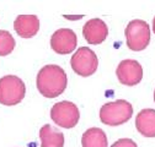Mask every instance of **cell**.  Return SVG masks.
<instances>
[{"instance_id": "2", "label": "cell", "mask_w": 155, "mask_h": 147, "mask_svg": "<svg viewBox=\"0 0 155 147\" xmlns=\"http://www.w3.org/2000/svg\"><path fill=\"white\" fill-rule=\"evenodd\" d=\"M133 108L129 102L120 99L116 102H107L100 109V119L104 124L110 126H117L124 124L130 119Z\"/></svg>"}, {"instance_id": "13", "label": "cell", "mask_w": 155, "mask_h": 147, "mask_svg": "<svg viewBox=\"0 0 155 147\" xmlns=\"http://www.w3.org/2000/svg\"><path fill=\"white\" fill-rule=\"evenodd\" d=\"M83 147H107V136L100 127H90L83 134Z\"/></svg>"}, {"instance_id": "12", "label": "cell", "mask_w": 155, "mask_h": 147, "mask_svg": "<svg viewBox=\"0 0 155 147\" xmlns=\"http://www.w3.org/2000/svg\"><path fill=\"white\" fill-rule=\"evenodd\" d=\"M41 147H63L64 146V135L58 131L55 127L49 124H46L40 130Z\"/></svg>"}, {"instance_id": "5", "label": "cell", "mask_w": 155, "mask_h": 147, "mask_svg": "<svg viewBox=\"0 0 155 147\" xmlns=\"http://www.w3.org/2000/svg\"><path fill=\"white\" fill-rule=\"evenodd\" d=\"M70 65L74 72H76L78 75L87 77V76H91L97 70L99 59L95 52L91 50L89 47H81L71 57Z\"/></svg>"}, {"instance_id": "6", "label": "cell", "mask_w": 155, "mask_h": 147, "mask_svg": "<svg viewBox=\"0 0 155 147\" xmlns=\"http://www.w3.org/2000/svg\"><path fill=\"white\" fill-rule=\"evenodd\" d=\"M51 118L58 126H62L64 129H71L79 121L80 113L74 103L69 101H63L55 103L52 107Z\"/></svg>"}, {"instance_id": "9", "label": "cell", "mask_w": 155, "mask_h": 147, "mask_svg": "<svg viewBox=\"0 0 155 147\" xmlns=\"http://www.w3.org/2000/svg\"><path fill=\"white\" fill-rule=\"evenodd\" d=\"M83 34L87 43L100 44L106 39L108 34V27L100 18H91L84 25Z\"/></svg>"}, {"instance_id": "17", "label": "cell", "mask_w": 155, "mask_h": 147, "mask_svg": "<svg viewBox=\"0 0 155 147\" xmlns=\"http://www.w3.org/2000/svg\"><path fill=\"white\" fill-rule=\"evenodd\" d=\"M153 32L155 33V17H154V21H153Z\"/></svg>"}, {"instance_id": "7", "label": "cell", "mask_w": 155, "mask_h": 147, "mask_svg": "<svg viewBox=\"0 0 155 147\" xmlns=\"http://www.w3.org/2000/svg\"><path fill=\"white\" fill-rule=\"evenodd\" d=\"M116 74L121 83L126 86H135L143 79V67L137 60L126 59L118 64Z\"/></svg>"}, {"instance_id": "18", "label": "cell", "mask_w": 155, "mask_h": 147, "mask_svg": "<svg viewBox=\"0 0 155 147\" xmlns=\"http://www.w3.org/2000/svg\"><path fill=\"white\" fill-rule=\"evenodd\" d=\"M154 102H155V91H154Z\"/></svg>"}, {"instance_id": "16", "label": "cell", "mask_w": 155, "mask_h": 147, "mask_svg": "<svg viewBox=\"0 0 155 147\" xmlns=\"http://www.w3.org/2000/svg\"><path fill=\"white\" fill-rule=\"evenodd\" d=\"M64 17L69 18V20H78V18H83V15H79V16H68V15H65Z\"/></svg>"}, {"instance_id": "1", "label": "cell", "mask_w": 155, "mask_h": 147, "mask_svg": "<svg viewBox=\"0 0 155 147\" xmlns=\"http://www.w3.org/2000/svg\"><path fill=\"white\" fill-rule=\"evenodd\" d=\"M67 74L59 65H46L37 74V88L47 98L61 96L67 88Z\"/></svg>"}, {"instance_id": "8", "label": "cell", "mask_w": 155, "mask_h": 147, "mask_svg": "<svg viewBox=\"0 0 155 147\" xmlns=\"http://www.w3.org/2000/svg\"><path fill=\"white\" fill-rule=\"evenodd\" d=\"M76 34L70 28H59L51 37V47L58 54H69L76 48Z\"/></svg>"}, {"instance_id": "11", "label": "cell", "mask_w": 155, "mask_h": 147, "mask_svg": "<svg viewBox=\"0 0 155 147\" xmlns=\"http://www.w3.org/2000/svg\"><path fill=\"white\" fill-rule=\"evenodd\" d=\"M137 130L145 137H155V110L143 109L135 118Z\"/></svg>"}, {"instance_id": "14", "label": "cell", "mask_w": 155, "mask_h": 147, "mask_svg": "<svg viewBox=\"0 0 155 147\" xmlns=\"http://www.w3.org/2000/svg\"><path fill=\"white\" fill-rule=\"evenodd\" d=\"M15 48V39L10 32L0 30V57L10 54Z\"/></svg>"}, {"instance_id": "3", "label": "cell", "mask_w": 155, "mask_h": 147, "mask_svg": "<svg viewBox=\"0 0 155 147\" xmlns=\"http://www.w3.org/2000/svg\"><path fill=\"white\" fill-rule=\"evenodd\" d=\"M26 93L24 81L15 75H6L0 79V103L15 105L20 103Z\"/></svg>"}, {"instance_id": "4", "label": "cell", "mask_w": 155, "mask_h": 147, "mask_svg": "<svg viewBox=\"0 0 155 147\" xmlns=\"http://www.w3.org/2000/svg\"><path fill=\"white\" fill-rule=\"evenodd\" d=\"M127 45L130 50L140 52L150 43V27L143 20H133L126 27Z\"/></svg>"}, {"instance_id": "15", "label": "cell", "mask_w": 155, "mask_h": 147, "mask_svg": "<svg viewBox=\"0 0 155 147\" xmlns=\"http://www.w3.org/2000/svg\"><path fill=\"white\" fill-rule=\"evenodd\" d=\"M111 147H138V146L130 139H120V140L116 141Z\"/></svg>"}, {"instance_id": "10", "label": "cell", "mask_w": 155, "mask_h": 147, "mask_svg": "<svg viewBox=\"0 0 155 147\" xmlns=\"http://www.w3.org/2000/svg\"><path fill=\"white\" fill-rule=\"evenodd\" d=\"M14 28L22 38H32L40 30V20L36 15H18L14 22Z\"/></svg>"}]
</instances>
